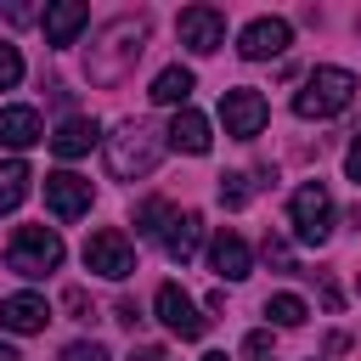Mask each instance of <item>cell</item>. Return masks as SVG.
I'll return each mask as SVG.
<instances>
[{"instance_id":"6da1fadb","label":"cell","mask_w":361,"mask_h":361,"mask_svg":"<svg viewBox=\"0 0 361 361\" xmlns=\"http://www.w3.org/2000/svg\"><path fill=\"white\" fill-rule=\"evenodd\" d=\"M158 152H164V141H158V130L141 124V118H124V124L107 135V169H113L118 180L147 175V169L158 164Z\"/></svg>"},{"instance_id":"7a4b0ae2","label":"cell","mask_w":361,"mask_h":361,"mask_svg":"<svg viewBox=\"0 0 361 361\" xmlns=\"http://www.w3.org/2000/svg\"><path fill=\"white\" fill-rule=\"evenodd\" d=\"M350 96H355V73L350 68H316L305 79V90L293 96V113L299 118H333V113L350 107Z\"/></svg>"},{"instance_id":"3957f363","label":"cell","mask_w":361,"mask_h":361,"mask_svg":"<svg viewBox=\"0 0 361 361\" xmlns=\"http://www.w3.org/2000/svg\"><path fill=\"white\" fill-rule=\"evenodd\" d=\"M6 265L17 276H51L62 265V237L51 226H17L6 243Z\"/></svg>"},{"instance_id":"277c9868","label":"cell","mask_w":361,"mask_h":361,"mask_svg":"<svg viewBox=\"0 0 361 361\" xmlns=\"http://www.w3.org/2000/svg\"><path fill=\"white\" fill-rule=\"evenodd\" d=\"M288 214H293V237H299V243H310V248L327 243V231H333V197H327L322 180H305V186L293 192Z\"/></svg>"},{"instance_id":"5b68a950","label":"cell","mask_w":361,"mask_h":361,"mask_svg":"<svg viewBox=\"0 0 361 361\" xmlns=\"http://www.w3.org/2000/svg\"><path fill=\"white\" fill-rule=\"evenodd\" d=\"M141 39H147V23L118 17V23L102 34V45H113V56H96V62H90V79H124V68H135V56H141Z\"/></svg>"},{"instance_id":"8992f818","label":"cell","mask_w":361,"mask_h":361,"mask_svg":"<svg viewBox=\"0 0 361 361\" xmlns=\"http://www.w3.org/2000/svg\"><path fill=\"white\" fill-rule=\"evenodd\" d=\"M85 265H90L96 276H107V282H124V276L135 271V248H130V237H124V231L102 226V231H90V237H85Z\"/></svg>"},{"instance_id":"52a82bcc","label":"cell","mask_w":361,"mask_h":361,"mask_svg":"<svg viewBox=\"0 0 361 361\" xmlns=\"http://www.w3.org/2000/svg\"><path fill=\"white\" fill-rule=\"evenodd\" d=\"M265 118H271V107H265V96H259V90L237 85V90H226V96H220V124H226V135L254 141V135L265 130Z\"/></svg>"},{"instance_id":"ba28073f","label":"cell","mask_w":361,"mask_h":361,"mask_svg":"<svg viewBox=\"0 0 361 361\" xmlns=\"http://www.w3.org/2000/svg\"><path fill=\"white\" fill-rule=\"evenodd\" d=\"M175 34H180V45H186V51L214 56V51L226 45V17H220L214 6H186V11H180V23H175Z\"/></svg>"},{"instance_id":"9c48e42d","label":"cell","mask_w":361,"mask_h":361,"mask_svg":"<svg viewBox=\"0 0 361 361\" xmlns=\"http://www.w3.org/2000/svg\"><path fill=\"white\" fill-rule=\"evenodd\" d=\"M152 305H158V322H164V327H169L175 338H203L209 316H197V305L186 299V288H180V282H164Z\"/></svg>"},{"instance_id":"30bf717a","label":"cell","mask_w":361,"mask_h":361,"mask_svg":"<svg viewBox=\"0 0 361 361\" xmlns=\"http://www.w3.org/2000/svg\"><path fill=\"white\" fill-rule=\"evenodd\" d=\"M45 209H51L56 220H79V214L90 209V180H85V175H73V169L45 175Z\"/></svg>"},{"instance_id":"8fae6325","label":"cell","mask_w":361,"mask_h":361,"mask_svg":"<svg viewBox=\"0 0 361 361\" xmlns=\"http://www.w3.org/2000/svg\"><path fill=\"white\" fill-rule=\"evenodd\" d=\"M293 45V28L282 23V17H254L248 28H243V39H237V51L248 56V62H265V56H282Z\"/></svg>"},{"instance_id":"7c38bea8","label":"cell","mask_w":361,"mask_h":361,"mask_svg":"<svg viewBox=\"0 0 361 361\" xmlns=\"http://www.w3.org/2000/svg\"><path fill=\"white\" fill-rule=\"evenodd\" d=\"M209 265H214L220 282H243V276L254 271V254H248V243H243L237 231H220V237L209 243Z\"/></svg>"},{"instance_id":"4fadbf2b","label":"cell","mask_w":361,"mask_h":361,"mask_svg":"<svg viewBox=\"0 0 361 361\" xmlns=\"http://www.w3.org/2000/svg\"><path fill=\"white\" fill-rule=\"evenodd\" d=\"M51 322V305L39 299V293H11V299H0V327L6 333H39Z\"/></svg>"},{"instance_id":"5bb4252c","label":"cell","mask_w":361,"mask_h":361,"mask_svg":"<svg viewBox=\"0 0 361 361\" xmlns=\"http://www.w3.org/2000/svg\"><path fill=\"white\" fill-rule=\"evenodd\" d=\"M45 45H73L79 39V28L90 23V6H79V0H56V6H45Z\"/></svg>"},{"instance_id":"9a60e30c","label":"cell","mask_w":361,"mask_h":361,"mask_svg":"<svg viewBox=\"0 0 361 361\" xmlns=\"http://www.w3.org/2000/svg\"><path fill=\"white\" fill-rule=\"evenodd\" d=\"M209 141H214V135H209V118H203L197 107H180V113L169 118V147H175V152L203 158V152H209Z\"/></svg>"},{"instance_id":"2e32d148","label":"cell","mask_w":361,"mask_h":361,"mask_svg":"<svg viewBox=\"0 0 361 361\" xmlns=\"http://www.w3.org/2000/svg\"><path fill=\"white\" fill-rule=\"evenodd\" d=\"M34 141H45L39 113H34V107H0V147L23 152V147H34Z\"/></svg>"},{"instance_id":"e0dca14e","label":"cell","mask_w":361,"mask_h":361,"mask_svg":"<svg viewBox=\"0 0 361 361\" xmlns=\"http://www.w3.org/2000/svg\"><path fill=\"white\" fill-rule=\"evenodd\" d=\"M96 135H102V130H96V118H62V124H56V135H45V141H51V152H56V158H85V152L96 147Z\"/></svg>"},{"instance_id":"ac0fdd59","label":"cell","mask_w":361,"mask_h":361,"mask_svg":"<svg viewBox=\"0 0 361 361\" xmlns=\"http://www.w3.org/2000/svg\"><path fill=\"white\" fill-rule=\"evenodd\" d=\"M197 231H203V220H197V214H175V220L164 226V254L186 265V259L197 254Z\"/></svg>"},{"instance_id":"d6986e66","label":"cell","mask_w":361,"mask_h":361,"mask_svg":"<svg viewBox=\"0 0 361 361\" xmlns=\"http://www.w3.org/2000/svg\"><path fill=\"white\" fill-rule=\"evenodd\" d=\"M192 85H197V79H192V68H164V73L152 79V90H147V96H152L158 107H186Z\"/></svg>"},{"instance_id":"ffe728a7","label":"cell","mask_w":361,"mask_h":361,"mask_svg":"<svg viewBox=\"0 0 361 361\" xmlns=\"http://www.w3.org/2000/svg\"><path fill=\"white\" fill-rule=\"evenodd\" d=\"M28 180H34V175H28L23 158H6V164H0V214H11V209L28 197Z\"/></svg>"},{"instance_id":"44dd1931","label":"cell","mask_w":361,"mask_h":361,"mask_svg":"<svg viewBox=\"0 0 361 361\" xmlns=\"http://www.w3.org/2000/svg\"><path fill=\"white\" fill-rule=\"evenodd\" d=\"M265 316H271L276 327H299V322L310 316V305H305L299 293H271V299H265Z\"/></svg>"},{"instance_id":"7402d4cb","label":"cell","mask_w":361,"mask_h":361,"mask_svg":"<svg viewBox=\"0 0 361 361\" xmlns=\"http://www.w3.org/2000/svg\"><path fill=\"white\" fill-rule=\"evenodd\" d=\"M169 220H175V209H169L164 197H147V203L135 209V231H141V237H164Z\"/></svg>"},{"instance_id":"603a6c76","label":"cell","mask_w":361,"mask_h":361,"mask_svg":"<svg viewBox=\"0 0 361 361\" xmlns=\"http://www.w3.org/2000/svg\"><path fill=\"white\" fill-rule=\"evenodd\" d=\"M248 192H254V180H248V175H220V203H226V209H243V203H248Z\"/></svg>"},{"instance_id":"cb8c5ba5","label":"cell","mask_w":361,"mask_h":361,"mask_svg":"<svg viewBox=\"0 0 361 361\" xmlns=\"http://www.w3.org/2000/svg\"><path fill=\"white\" fill-rule=\"evenodd\" d=\"M17 79H23V56H17V45L0 39V90H11Z\"/></svg>"},{"instance_id":"d4e9b609","label":"cell","mask_w":361,"mask_h":361,"mask_svg":"<svg viewBox=\"0 0 361 361\" xmlns=\"http://www.w3.org/2000/svg\"><path fill=\"white\" fill-rule=\"evenodd\" d=\"M62 361H113V355H107V344L79 338V344H68V350H62Z\"/></svg>"},{"instance_id":"484cf974","label":"cell","mask_w":361,"mask_h":361,"mask_svg":"<svg viewBox=\"0 0 361 361\" xmlns=\"http://www.w3.org/2000/svg\"><path fill=\"white\" fill-rule=\"evenodd\" d=\"M243 355H248V361H276V355H271V333H248V338H243Z\"/></svg>"},{"instance_id":"4316f807","label":"cell","mask_w":361,"mask_h":361,"mask_svg":"<svg viewBox=\"0 0 361 361\" xmlns=\"http://www.w3.org/2000/svg\"><path fill=\"white\" fill-rule=\"evenodd\" d=\"M344 169H350V180H355V186H361V135H355V141H350V152H344Z\"/></svg>"},{"instance_id":"83f0119b","label":"cell","mask_w":361,"mask_h":361,"mask_svg":"<svg viewBox=\"0 0 361 361\" xmlns=\"http://www.w3.org/2000/svg\"><path fill=\"white\" fill-rule=\"evenodd\" d=\"M130 361H164V350H158V344H141V350H135Z\"/></svg>"},{"instance_id":"f1b7e54d","label":"cell","mask_w":361,"mask_h":361,"mask_svg":"<svg viewBox=\"0 0 361 361\" xmlns=\"http://www.w3.org/2000/svg\"><path fill=\"white\" fill-rule=\"evenodd\" d=\"M0 361H23V355H17V350H11L6 338H0Z\"/></svg>"},{"instance_id":"f546056e","label":"cell","mask_w":361,"mask_h":361,"mask_svg":"<svg viewBox=\"0 0 361 361\" xmlns=\"http://www.w3.org/2000/svg\"><path fill=\"white\" fill-rule=\"evenodd\" d=\"M203 361H226V350H209V355H203Z\"/></svg>"}]
</instances>
